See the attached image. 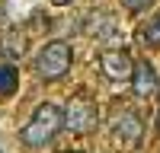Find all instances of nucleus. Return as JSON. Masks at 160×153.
I'll list each match as a JSON object with an SVG mask.
<instances>
[{
  "mask_svg": "<svg viewBox=\"0 0 160 153\" xmlns=\"http://www.w3.org/2000/svg\"><path fill=\"white\" fill-rule=\"evenodd\" d=\"M131 89L135 96L148 99V96H157L160 89V80H157V70L151 61H135V73H131Z\"/></svg>",
  "mask_w": 160,
  "mask_h": 153,
  "instance_id": "7",
  "label": "nucleus"
},
{
  "mask_svg": "<svg viewBox=\"0 0 160 153\" xmlns=\"http://www.w3.org/2000/svg\"><path fill=\"white\" fill-rule=\"evenodd\" d=\"M141 38H144V42H148V45L160 48V10H157L154 16L148 19V26H144V29H141Z\"/></svg>",
  "mask_w": 160,
  "mask_h": 153,
  "instance_id": "10",
  "label": "nucleus"
},
{
  "mask_svg": "<svg viewBox=\"0 0 160 153\" xmlns=\"http://www.w3.org/2000/svg\"><path fill=\"white\" fill-rule=\"evenodd\" d=\"M16 86H19V70H16V64H13V58L0 54V99L13 96V93H16Z\"/></svg>",
  "mask_w": 160,
  "mask_h": 153,
  "instance_id": "8",
  "label": "nucleus"
},
{
  "mask_svg": "<svg viewBox=\"0 0 160 153\" xmlns=\"http://www.w3.org/2000/svg\"><path fill=\"white\" fill-rule=\"evenodd\" d=\"M109 131H112V140H115V144L135 147V144H141V137H144V124H141V118H138L131 109H122V112L112 115Z\"/></svg>",
  "mask_w": 160,
  "mask_h": 153,
  "instance_id": "5",
  "label": "nucleus"
},
{
  "mask_svg": "<svg viewBox=\"0 0 160 153\" xmlns=\"http://www.w3.org/2000/svg\"><path fill=\"white\" fill-rule=\"evenodd\" d=\"M87 35H93L102 45H118L122 42V29H118V19L112 16V13H90Z\"/></svg>",
  "mask_w": 160,
  "mask_h": 153,
  "instance_id": "6",
  "label": "nucleus"
},
{
  "mask_svg": "<svg viewBox=\"0 0 160 153\" xmlns=\"http://www.w3.org/2000/svg\"><path fill=\"white\" fill-rule=\"evenodd\" d=\"M22 51H26V35L19 29H7L3 35H0V54H7V58H22Z\"/></svg>",
  "mask_w": 160,
  "mask_h": 153,
  "instance_id": "9",
  "label": "nucleus"
},
{
  "mask_svg": "<svg viewBox=\"0 0 160 153\" xmlns=\"http://www.w3.org/2000/svg\"><path fill=\"white\" fill-rule=\"evenodd\" d=\"M157 131H160V112H157Z\"/></svg>",
  "mask_w": 160,
  "mask_h": 153,
  "instance_id": "12",
  "label": "nucleus"
},
{
  "mask_svg": "<svg viewBox=\"0 0 160 153\" xmlns=\"http://www.w3.org/2000/svg\"><path fill=\"white\" fill-rule=\"evenodd\" d=\"M64 128V112L55 105V102H42L35 112H32V118L22 124V144L26 147H45L51 144V140L58 137V131Z\"/></svg>",
  "mask_w": 160,
  "mask_h": 153,
  "instance_id": "1",
  "label": "nucleus"
},
{
  "mask_svg": "<svg viewBox=\"0 0 160 153\" xmlns=\"http://www.w3.org/2000/svg\"><path fill=\"white\" fill-rule=\"evenodd\" d=\"M55 3H71V0H55Z\"/></svg>",
  "mask_w": 160,
  "mask_h": 153,
  "instance_id": "13",
  "label": "nucleus"
},
{
  "mask_svg": "<svg viewBox=\"0 0 160 153\" xmlns=\"http://www.w3.org/2000/svg\"><path fill=\"white\" fill-rule=\"evenodd\" d=\"M61 112H64V128H68L71 134H90V131H96V124H99V109H96V102L87 93L71 96Z\"/></svg>",
  "mask_w": 160,
  "mask_h": 153,
  "instance_id": "3",
  "label": "nucleus"
},
{
  "mask_svg": "<svg viewBox=\"0 0 160 153\" xmlns=\"http://www.w3.org/2000/svg\"><path fill=\"white\" fill-rule=\"evenodd\" d=\"M154 3V0H125V7L131 10V13H141V10H148Z\"/></svg>",
  "mask_w": 160,
  "mask_h": 153,
  "instance_id": "11",
  "label": "nucleus"
},
{
  "mask_svg": "<svg viewBox=\"0 0 160 153\" xmlns=\"http://www.w3.org/2000/svg\"><path fill=\"white\" fill-rule=\"evenodd\" d=\"M99 70L109 83H131V73H135V61L125 48H106L99 54Z\"/></svg>",
  "mask_w": 160,
  "mask_h": 153,
  "instance_id": "4",
  "label": "nucleus"
},
{
  "mask_svg": "<svg viewBox=\"0 0 160 153\" xmlns=\"http://www.w3.org/2000/svg\"><path fill=\"white\" fill-rule=\"evenodd\" d=\"M71 64H74V48L68 42H48L35 51V58H32V70L42 76L45 83H58L64 73L71 70Z\"/></svg>",
  "mask_w": 160,
  "mask_h": 153,
  "instance_id": "2",
  "label": "nucleus"
}]
</instances>
